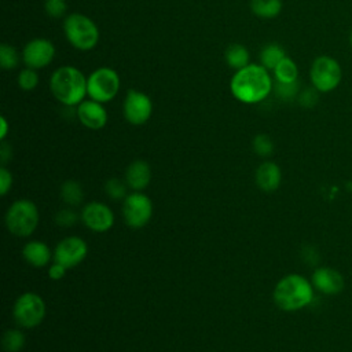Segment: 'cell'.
<instances>
[{"label": "cell", "mask_w": 352, "mask_h": 352, "mask_svg": "<svg viewBox=\"0 0 352 352\" xmlns=\"http://www.w3.org/2000/svg\"><path fill=\"white\" fill-rule=\"evenodd\" d=\"M230 88L235 99L246 104H253L270 95L272 80L263 65L249 63L246 67L236 70L231 78Z\"/></svg>", "instance_id": "6da1fadb"}, {"label": "cell", "mask_w": 352, "mask_h": 352, "mask_svg": "<svg viewBox=\"0 0 352 352\" xmlns=\"http://www.w3.org/2000/svg\"><path fill=\"white\" fill-rule=\"evenodd\" d=\"M314 300V285L300 274L283 276L274 289V301L282 311H298Z\"/></svg>", "instance_id": "7a4b0ae2"}, {"label": "cell", "mask_w": 352, "mask_h": 352, "mask_svg": "<svg viewBox=\"0 0 352 352\" xmlns=\"http://www.w3.org/2000/svg\"><path fill=\"white\" fill-rule=\"evenodd\" d=\"M50 89L62 104L76 106L88 95L87 77L73 66H60L51 76Z\"/></svg>", "instance_id": "3957f363"}, {"label": "cell", "mask_w": 352, "mask_h": 352, "mask_svg": "<svg viewBox=\"0 0 352 352\" xmlns=\"http://www.w3.org/2000/svg\"><path fill=\"white\" fill-rule=\"evenodd\" d=\"M63 32L69 43L80 51L92 50L99 41V29L95 22L87 15L78 12L66 16L63 22Z\"/></svg>", "instance_id": "277c9868"}, {"label": "cell", "mask_w": 352, "mask_h": 352, "mask_svg": "<svg viewBox=\"0 0 352 352\" xmlns=\"http://www.w3.org/2000/svg\"><path fill=\"white\" fill-rule=\"evenodd\" d=\"M38 210L29 199L15 201L6 213V226L15 236H29L37 227Z\"/></svg>", "instance_id": "5b68a950"}, {"label": "cell", "mask_w": 352, "mask_h": 352, "mask_svg": "<svg viewBox=\"0 0 352 352\" xmlns=\"http://www.w3.org/2000/svg\"><path fill=\"white\" fill-rule=\"evenodd\" d=\"M311 84L322 94L334 91L342 78V70L334 58L329 55H319L314 59L309 69Z\"/></svg>", "instance_id": "8992f818"}, {"label": "cell", "mask_w": 352, "mask_h": 352, "mask_svg": "<svg viewBox=\"0 0 352 352\" xmlns=\"http://www.w3.org/2000/svg\"><path fill=\"white\" fill-rule=\"evenodd\" d=\"M120 77L116 70L110 67H99L87 78L88 96L96 102H110L120 89Z\"/></svg>", "instance_id": "52a82bcc"}, {"label": "cell", "mask_w": 352, "mask_h": 352, "mask_svg": "<svg viewBox=\"0 0 352 352\" xmlns=\"http://www.w3.org/2000/svg\"><path fill=\"white\" fill-rule=\"evenodd\" d=\"M12 316L14 320L22 327H36L45 316V302L38 294L26 292L16 298L12 308Z\"/></svg>", "instance_id": "ba28073f"}, {"label": "cell", "mask_w": 352, "mask_h": 352, "mask_svg": "<svg viewBox=\"0 0 352 352\" xmlns=\"http://www.w3.org/2000/svg\"><path fill=\"white\" fill-rule=\"evenodd\" d=\"M122 214L125 223L131 228H142L151 219L153 204L147 195L142 192H132L124 199Z\"/></svg>", "instance_id": "9c48e42d"}, {"label": "cell", "mask_w": 352, "mask_h": 352, "mask_svg": "<svg viewBox=\"0 0 352 352\" xmlns=\"http://www.w3.org/2000/svg\"><path fill=\"white\" fill-rule=\"evenodd\" d=\"M153 113L151 99L136 89H129L124 100V116L132 125H143Z\"/></svg>", "instance_id": "30bf717a"}, {"label": "cell", "mask_w": 352, "mask_h": 352, "mask_svg": "<svg viewBox=\"0 0 352 352\" xmlns=\"http://www.w3.org/2000/svg\"><path fill=\"white\" fill-rule=\"evenodd\" d=\"M88 253V246L84 239L78 236H67L62 239L54 252V261L63 267L73 268L80 264Z\"/></svg>", "instance_id": "8fae6325"}, {"label": "cell", "mask_w": 352, "mask_h": 352, "mask_svg": "<svg viewBox=\"0 0 352 352\" xmlns=\"http://www.w3.org/2000/svg\"><path fill=\"white\" fill-rule=\"evenodd\" d=\"M55 56V47L47 38H33L30 40L22 52L23 62L26 67L43 69L48 66Z\"/></svg>", "instance_id": "7c38bea8"}, {"label": "cell", "mask_w": 352, "mask_h": 352, "mask_svg": "<svg viewBox=\"0 0 352 352\" xmlns=\"http://www.w3.org/2000/svg\"><path fill=\"white\" fill-rule=\"evenodd\" d=\"M81 220L89 230L104 232L113 227L114 214L107 205L94 201L82 208Z\"/></svg>", "instance_id": "4fadbf2b"}, {"label": "cell", "mask_w": 352, "mask_h": 352, "mask_svg": "<svg viewBox=\"0 0 352 352\" xmlns=\"http://www.w3.org/2000/svg\"><path fill=\"white\" fill-rule=\"evenodd\" d=\"M311 282L314 289L326 294V296H336L342 292L345 286L344 276L331 267H319L312 272Z\"/></svg>", "instance_id": "5bb4252c"}, {"label": "cell", "mask_w": 352, "mask_h": 352, "mask_svg": "<svg viewBox=\"0 0 352 352\" xmlns=\"http://www.w3.org/2000/svg\"><path fill=\"white\" fill-rule=\"evenodd\" d=\"M80 122L89 129H100L107 122V111L100 102L94 99L82 100L77 107Z\"/></svg>", "instance_id": "9a60e30c"}, {"label": "cell", "mask_w": 352, "mask_h": 352, "mask_svg": "<svg viewBox=\"0 0 352 352\" xmlns=\"http://www.w3.org/2000/svg\"><path fill=\"white\" fill-rule=\"evenodd\" d=\"M256 184L264 192L275 191L282 180L280 168L271 161L263 162L256 170Z\"/></svg>", "instance_id": "2e32d148"}, {"label": "cell", "mask_w": 352, "mask_h": 352, "mask_svg": "<svg viewBox=\"0 0 352 352\" xmlns=\"http://www.w3.org/2000/svg\"><path fill=\"white\" fill-rule=\"evenodd\" d=\"M150 179H151V169L146 161H142V160L133 161L126 168V172H125L126 184L135 191H140L146 188L150 183Z\"/></svg>", "instance_id": "e0dca14e"}, {"label": "cell", "mask_w": 352, "mask_h": 352, "mask_svg": "<svg viewBox=\"0 0 352 352\" xmlns=\"http://www.w3.org/2000/svg\"><path fill=\"white\" fill-rule=\"evenodd\" d=\"M22 254L30 265L37 267V268L47 265L51 258L50 248L44 242H40V241L28 242L22 249Z\"/></svg>", "instance_id": "ac0fdd59"}, {"label": "cell", "mask_w": 352, "mask_h": 352, "mask_svg": "<svg viewBox=\"0 0 352 352\" xmlns=\"http://www.w3.org/2000/svg\"><path fill=\"white\" fill-rule=\"evenodd\" d=\"M250 10L254 15L271 19L280 14L282 1L280 0H250Z\"/></svg>", "instance_id": "d6986e66"}, {"label": "cell", "mask_w": 352, "mask_h": 352, "mask_svg": "<svg viewBox=\"0 0 352 352\" xmlns=\"http://www.w3.org/2000/svg\"><path fill=\"white\" fill-rule=\"evenodd\" d=\"M226 62L230 67L241 70L249 65V52L242 44H231L226 50Z\"/></svg>", "instance_id": "ffe728a7"}, {"label": "cell", "mask_w": 352, "mask_h": 352, "mask_svg": "<svg viewBox=\"0 0 352 352\" xmlns=\"http://www.w3.org/2000/svg\"><path fill=\"white\" fill-rule=\"evenodd\" d=\"M285 56V50L279 44L270 43L265 47H263L260 52V62L267 70H274Z\"/></svg>", "instance_id": "44dd1931"}, {"label": "cell", "mask_w": 352, "mask_h": 352, "mask_svg": "<svg viewBox=\"0 0 352 352\" xmlns=\"http://www.w3.org/2000/svg\"><path fill=\"white\" fill-rule=\"evenodd\" d=\"M274 74L278 82H294L298 77V67L293 59L285 56L274 69Z\"/></svg>", "instance_id": "7402d4cb"}, {"label": "cell", "mask_w": 352, "mask_h": 352, "mask_svg": "<svg viewBox=\"0 0 352 352\" xmlns=\"http://www.w3.org/2000/svg\"><path fill=\"white\" fill-rule=\"evenodd\" d=\"M60 197L69 205H78L84 198L81 186L74 180H67L60 187Z\"/></svg>", "instance_id": "603a6c76"}, {"label": "cell", "mask_w": 352, "mask_h": 352, "mask_svg": "<svg viewBox=\"0 0 352 352\" xmlns=\"http://www.w3.org/2000/svg\"><path fill=\"white\" fill-rule=\"evenodd\" d=\"M1 345L6 352H18L25 345V336L19 330L10 329L3 334Z\"/></svg>", "instance_id": "cb8c5ba5"}, {"label": "cell", "mask_w": 352, "mask_h": 352, "mask_svg": "<svg viewBox=\"0 0 352 352\" xmlns=\"http://www.w3.org/2000/svg\"><path fill=\"white\" fill-rule=\"evenodd\" d=\"M19 63V54L18 51L8 44L0 45V66L4 70H12Z\"/></svg>", "instance_id": "d4e9b609"}, {"label": "cell", "mask_w": 352, "mask_h": 352, "mask_svg": "<svg viewBox=\"0 0 352 352\" xmlns=\"http://www.w3.org/2000/svg\"><path fill=\"white\" fill-rule=\"evenodd\" d=\"M38 84V76L36 69L32 67H25L19 72L18 74V85L23 91H32L37 87Z\"/></svg>", "instance_id": "484cf974"}, {"label": "cell", "mask_w": 352, "mask_h": 352, "mask_svg": "<svg viewBox=\"0 0 352 352\" xmlns=\"http://www.w3.org/2000/svg\"><path fill=\"white\" fill-rule=\"evenodd\" d=\"M253 150L260 157H268L274 151V142L268 135L258 133L253 139Z\"/></svg>", "instance_id": "4316f807"}, {"label": "cell", "mask_w": 352, "mask_h": 352, "mask_svg": "<svg viewBox=\"0 0 352 352\" xmlns=\"http://www.w3.org/2000/svg\"><path fill=\"white\" fill-rule=\"evenodd\" d=\"M276 95L283 100H292L298 96V81L294 82H278L275 84Z\"/></svg>", "instance_id": "83f0119b"}, {"label": "cell", "mask_w": 352, "mask_h": 352, "mask_svg": "<svg viewBox=\"0 0 352 352\" xmlns=\"http://www.w3.org/2000/svg\"><path fill=\"white\" fill-rule=\"evenodd\" d=\"M104 190L107 192V195L113 199H120L122 197H125V192H126V188H125V184L121 183L120 179H109L104 184Z\"/></svg>", "instance_id": "f1b7e54d"}, {"label": "cell", "mask_w": 352, "mask_h": 352, "mask_svg": "<svg viewBox=\"0 0 352 352\" xmlns=\"http://www.w3.org/2000/svg\"><path fill=\"white\" fill-rule=\"evenodd\" d=\"M45 12L52 18H59L66 12L67 4L65 0H45L44 1Z\"/></svg>", "instance_id": "f546056e"}, {"label": "cell", "mask_w": 352, "mask_h": 352, "mask_svg": "<svg viewBox=\"0 0 352 352\" xmlns=\"http://www.w3.org/2000/svg\"><path fill=\"white\" fill-rule=\"evenodd\" d=\"M318 89H315L314 87H309V88H305L304 91H301L300 94H298V102H300V104L301 106H304V107H314L316 103H318Z\"/></svg>", "instance_id": "4dcf8cb0"}, {"label": "cell", "mask_w": 352, "mask_h": 352, "mask_svg": "<svg viewBox=\"0 0 352 352\" xmlns=\"http://www.w3.org/2000/svg\"><path fill=\"white\" fill-rule=\"evenodd\" d=\"M77 220H78V216L72 209H62L55 216V221L62 227H72Z\"/></svg>", "instance_id": "1f68e13d"}, {"label": "cell", "mask_w": 352, "mask_h": 352, "mask_svg": "<svg viewBox=\"0 0 352 352\" xmlns=\"http://www.w3.org/2000/svg\"><path fill=\"white\" fill-rule=\"evenodd\" d=\"M12 186V175L4 166L0 168V194L6 195Z\"/></svg>", "instance_id": "d6a6232c"}, {"label": "cell", "mask_w": 352, "mask_h": 352, "mask_svg": "<svg viewBox=\"0 0 352 352\" xmlns=\"http://www.w3.org/2000/svg\"><path fill=\"white\" fill-rule=\"evenodd\" d=\"M66 267H63L62 264H59V263H54L51 267H50V270H48V275H50V278L51 279H54V280H59V279H62L63 276H65V274H66Z\"/></svg>", "instance_id": "836d02e7"}, {"label": "cell", "mask_w": 352, "mask_h": 352, "mask_svg": "<svg viewBox=\"0 0 352 352\" xmlns=\"http://www.w3.org/2000/svg\"><path fill=\"white\" fill-rule=\"evenodd\" d=\"M0 124H1V129H0V139L3 140V139L7 136V132H8V124H7L6 117H1V118H0Z\"/></svg>", "instance_id": "e575fe53"}, {"label": "cell", "mask_w": 352, "mask_h": 352, "mask_svg": "<svg viewBox=\"0 0 352 352\" xmlns=\"http://www.w3.org/2000/svg\"><path fill=\"white\" fill-rule=\"evenodd\" d=\"M349 44H351V47H352V30H351V34H349Z\"/></svg>", "instance_id": "d590c367"}, {"label": "cell", "mask_w": 352, "mask_h": 352, "mask_svg": "<svg viewBox=\"0 0 352 352\" xmlns=\"http://www.w3.org/2000/svg\"><path fill=\"white\" fill-rule=\"evenodd\" d=\"M348 188H349V190H352V182L348 184Z\"/></svg>", "instance_id": "8d00e7d4"}]
</instances>
